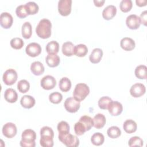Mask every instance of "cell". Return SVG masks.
I'll list each match as a JSON object with an SVG mask.
<instances>
[{"instance_id": "obj_7", "label": "cell", "mask_w": 147, "mask_h": 147, "mask_svg": "<svg viewBox=\"0 0 147 147\" xmlns=\"http://www.w3.org/2000/svg\"><path fill=\"white\" fill-rule=\"evenodd\" d=\"M71 0H60L58 2V11L63 16H68L71 11Z\"/></svg>"}, {"instance_id": "obj_27", "label": "cell", "mask_w": 147, "mask_h": 147, "mask_svg": "<svg viewBox=\"0 0 147 147\" xmlns=\"http://www.w3.org/2000/svg\"><path fill=\"white\" fill-rule=\"evenodd\" d=\"M136 76L140 79H146L147 75V68L145 65H140L135 69Z\"/></svg>"}, {"instance_id": "obj_33", "label": "cell", "mask_w": 147, "mask_h": 147, "mask_svg": "<svg viewBox=\"0 0 147 147\" xmlns=\"http://www.w3.org/2000/svg\"><path fill=\"white\" fill-rule=\"evenodd\" d=\"M79 121L82 122L83 125L85 126L86 130L88 131L93 126V120L88 115H83L82 116Z\"/></svg>"}, {"instance_id": "obj_44", "label": "cell", "mask_w": 147, "mask_h": 147, "mask_svg": "<svg viewBox=\"0 0 147 147\" xmlns=\"http://www.w3.org/2000/svg\"><path fill=\"white\" fill-rule=\"evenodd\" d=\"M40 136H47L53 138L54 132L52 128L48 126H44L40 130Z\"/></svg>"}, {"instance_id": "obj_40", "label": "cell", "mask_w": 147, "mask_h": 147, "mask_svg": "<svg viewBox=\"0 0 147 147\" xmlns=\"http://www.w3.org/2000/svg\"><path fill=\"white\" fill-rule=\"evenodd\" d=\"M49 99L51 102L54 104L59 103L63 99V96L59 92H54L49 95Z\"/></svg>"}, {"instance_id": "obj_12", "label": "cell", "mask_w": 147, "mask_h": 147, "mask_svg": "<svg viewBox=\"0 0 147 147\" xmlns=\"http://www.w3.org/2000/svg\"><path fill=\"white\" fill-rule=\"evenodd\" d=\"M126 24L129 29L133 30L137 29L140 27L141 24L140 17L136 14H130L127 17Z\"/></svg>"}, {"instance_id": "obj_28", "label": "cell", "mask_w": 147, "mask_h": 147, "mask_svg": "<svg viewBox=\"0 0 147 147\" xmlns=\"http://www.w3.org/2000/svg\"><path fill=\"white\" fill-rule=\"evenodd\" d=\"M45 49L48 54H57L59 50V44L56 41H51L47 44Z\"/></svg>"}, {"instance_id": "obj_13", "label": "cell", "mask_w": 147, "mask_h": 147, "mask_svg": "<svg viewBox=\"0 0 147 147\" xmlns=\"http://www.w3.org/2000/svg\"><path fill=\"white\" fill-rule=\"evenodd\" d=\"M13 22L12 16L7 12H3L0 16V24L1 26L5 29L10 28Z\"/></svg>"}, {"instance_id": "obj_18", "label": "cell", "mask_w": 147, "mask_h": 147, "mask_svg": "<svg viewBox=\"0 0 147 147\" xmlns=\"http://www.w3.org/2000/svg\"><path fill=\"white\" fill-rule=\"evenodd\" d=\"M35 103L36 101L34 98L29 95H24L20 100L21 106L25 109H30L33 107L35 105Z\"/></svg>"}, {"instance_id": "obj_35", "label": "cell", "mask_w": 147, "mask_h": 147, "mask_svg": "<svg viewBox=\"0 0 147 147\" xmlns=\"http://www.w3.org/2000/svg\"><path fill=\"white\" fill-rule=\"evenodd\" d=\"M133 3L131 0H122L119 4V7L122 11L126 13L129 11L132 8Z\"/></svg>"}, {"instance_id": "obj_14", "label": "cell", "mask_w": 147, "mask_h": 147, "mask_svg": "<svg viewBox=\"0 0 147 147\" xmlns=\"http://www.w3.org/2000/svg\"><path fill=\"white\" fill-rule=\"evenodd\" d=\"M107 109L111 115L117 116L122 112L123 106L120 102L112 100L109 105Z\"/></svg>"}, {"instance_id": "obj_29", "label": "cell", "mask_w": 147, "mask_h": 147, "mask_svg": "<svg viewBox=\"0 0 147 147\" xmlns=\"http://www.w3.org/2000/svg\"><path fill=\"white\" fill-rule=\"evenodd\" d=\"M59 86L61 91L63 92H67L71 89V82L68 78L63 77L60 80Z\"/></svg>"}, {"instance_id": "obj_31", "label": "cell", "mask_w": 147, "mask_h": 147, "mask_svg": "<svg viewBox=\"0 0 147 147\" xmlns=\"http://www.w3.org/2000/svg\"><path fill=\"white\" fill-rule=\"evenodd\" d=\"M27 12L29 15L36 14L39 9L38 5L34 2H28L25 4Z\"/></svg>"}, {"instance_id": "obj_6", "label": "cell", "mask_w": 147, "mask_h": 147, "mask_svg": "<svg viewBox=\"0 0 147 147\" xmlns=\"http://www.w3.org/2000/svg\"><path fill=\"white\" fill-rule=\"evenodd\" d=\"M64 106L68 112L74 113L77 112L79 109L80 103L74 97H69L65 99Z\"/></svg>"}, {"instance_id": "obj_1", "label": "cell", "mask_w": 147, "mask_h": 147, "mask_svg": "<svg viewBox=\"0 0 147 147\" xmlns=\"http://www.w3.org/2000/svg\"><path fill=\"white\" fill-rule=\"evenodd\" d=\"M51 28L52 24L49 20L46 18L42 19L36 26V34L41 38H48L51 35Z\"/></svg>"}, {"instance_id": "obj_11", "label": "cell", "mask_w": 147, "mask_h": 147, "mask_svg": "<svg viewBox=\"0 0 147 147\" xmlns=\"http://www.w3.org/2000/svg\"><path fill=\"white\" fill-rule=\"evenodd\" d=\"M56 85L55 78L51 75H46L41 80V86L44 90H49L53 89Z\"/></svg>"}, {"instance_id": "obj_43", "label": "cell", "mask_w": 147, "mask_h": 147, "mask_svg": "<svg viewBox=\"0 0 147 147\" xmlns=\"http://www.w3.org/2000/svg\"><path fill=\"white\" fill-rule=\"evenodd\" d=\"M57 128L59 133L69 132V125L67 122L64 121H62L58 123Z\"/></svg>"}, {"instance_id": "obj_5", "label": "cell", "mask_w": 147, "mask_h": 147, "mask_svg": "<svg viewBox=\"0 0 147 147\" xmlns=\"http://www.w3.org/2000/svg\"><path fill=\"white\" fill-rule=\"evenodd\" d=\"M17 78L18 75L17 72L14 69L10 68L3 73L2 79L5 84L11 86L17 81Z\"/></svg>"}, {"instance_id": "obj_15", "label": "cell", "mask_w": 147, "mask_h": 147, "mask_svg": "<svg viewBox=\"0 0 147 147\" xmlns=\"http://www.w3.org/2000/svg\"><path fill=\"white\" fill-rule=\"evenodd\" d=\"M117 8L115 6L110 5L106 6L102 11V16L105 20H110L116 14Z\"/></svg>"}, {"instance_id": "obj_4", "label": "cell", "mask_w": 147, "mask_h": 147, "mask_svg": "<svg viewBox=\"0 0 147 147\" xmlns=\"http://www.w3.org/2000/svg\"><path fill=\"white\" fill-rule=\"evenodd\" d=\"M90 93L88 86L83 83H78L75 86L73 92L74 98L80 102L84 100Z\"/></svg>"}, {"instance_id": "obj_34", "label": "cell", "mask_w": 147, "mask_h": 147, "mask_svg": "<svg viewBox=\"0 0 147 147\" xmlns=\"http://www.w3.org/2000/svg\"><path fill=\"white\" fill-rule=\"evenodd\" d=\"M30 88L29 83L25 79L20 80L17 83V88L21 93H25L28 92Z\"/></svg>"}, {"instance_id": "obj_45", "label": "cell", "mask_w": 147, "mask_h": 147, "mask_svg": "<svg viewBox=\"0 0 147 147\" xmlns=\"http://www.w3.org/2000/svg\"><path fill=\"white\" fill-rule=\"evenodd\" d=\"M140 19L141 24H142L145 26H146V18H147V12L146 10L142 11L140 15Z\"/></svg>"}, {"instance_id": "obj_22", "label": "cell", "mask_w": 147, "mask_h": 147, "mask_svg": "<svg viewBox=\"0 0 147 147\" xmlns=\"http://www.w3.org/2000/svg\"><path fill=\"white\" fill-rule=\"evenodd\" d=\"M45 61L49 67H55L59 65L60 59L57 54H48L45 58Z\"/></svg>"}, {"instance_id": "obj_25", "label": "cell", "mask_w": 147, "mask_h": 147, "mask_svg": "<svg viewBox=\"0 0 147 147\" xmlns=\"http://www.w3.org/2000/svg\"><path fill=\"white\" fill-rule=\"evenodd\" d=\"M22 36L25 39L29 38L32 34V27L29 22H25L23 24L21 29Z\"/></svg>"}, {"instance_id": "obj_42", "label": "cell", "mask_w": 147, "mask_h": 147, "mask_svg": "<svg viewBox=\"0 0 147 147\" xmlns=\"http://www.w3.org/2000/svg\"><path fill=\"white\" fill-rule=\"evenodd\" d=\"M74 131L76 135L82 136L87 131L85 126L80 121L77 122L74 125Z\"/></svg>"}, {"instance_id": "obj_24", "label": "cell", "mask_w": 147, "mask_h": 147, "mask_svg": "<svg viewBox=\"0 0 147 147\" xmlns=\"http://www.w3.org/2000/svg\"><path fill=\"white\" fill-rule=\"evenodd\" d=\"M74 44L70 41L64 42L62 45V52L66 56H71L74 55Z\"/></svg>"}, {"instance_id": "obj_21", "label": "cell", "mask_w": 147, "mask_h": 147, "mask_svg": "<svg viewBox=\"0 0 147 147\" xmlns=\"http://www.w3.org/2000/svg\"><path fill=\"white\" fill-rule=\"evenodd\" d=\"M137 125L136 122L132 119L126 120L123 124V129L126 133L131 134L137 130Z\"/></svg>"}, {"instance_id": "obj_30", "label": "cell", "mask_w": 147, "mask_h": 147, "mask_svg": "<svg viewBox=\"0 0 147 147\" xmlns=\"http://www.w3.org/2000/svg\"><path fill=\"white\" fill-rule=\"evenodd\" d=\"M105 141L104 136L99 133H95L91 137V142L95 146H100L103 144Z\"/></svg>"}, {"instance_id": "obj_16", "label": "cell", "mask_w": 147, "mask_h": 147, "mask_svg": "<svg viewBox=\"0 0 147 147\" xmlns=\"http://www.w3.org/2000/svg\"><path fill=\"white\" fill-rule=\"evenodd\" d=\"M121 47L126 51L133 50L136 46L134 41L130 37H124L121 39L120 42Z\"/></svg>"}, {"instance_id": "obj_23", "label": "cell", "mask_w": 147, "mask_h": 147, "mask_svg": "<svg viewBox=\"0 0 147 147\" xmlns=\"http://www.w3.org/2000/svg\"><path fill=\"white\" fill-rule=\"evenodd\" d=\"M30 70L34 75L39 76L42 75L44 72V67L40 61H34L30 65Z\"/></svg>"}, {"instance_id": "obj_39", "label": "cell", "mask_w": 147, "mask_h": 147, "mask_svg": "<svg viewBox=\"0 0 147 147\" xmlns=\"http://www.w3.org/2000/svg\"><path fill=\"white\" fill-rule=\"evenodd\" d=\"M143 140L138 136H134L131 137L129 141L128 145L129 146H143Z\"/></svg>"}, {"instance_id": "obj_47", "label": "cell", "mask_w": 147, "mask_h": 147, "mask_svg": "<svg viewBox=\"0 0 147 147\" xmlns=\"http://www.w3.org/2000/svg\"><path fill=\"white\" fill-rule=\"evenodd\" d=\"M105 2V0H94V3L95 5L97 7L102 6Z\"/></svg>"}, {"instance_id": "obj_38", "label": "cell", "mask_w": 147, "mask_h": 147, "mask_svg": "<svg viewBox=\"0 0 147 147\" xmlns=\"http://www.w3.org/2000/svg\"><path fill=\"white\" fill-rule=\"evenodd\" d=\"M52 137L47 136H41L40 144L43 147H52L53 146V140Z\"/></svg>"}, {"instance_id": "obj_46", "label": "cell", "mask_w": 147, "mask_h": 147, "mask_svg": "<svg viewBox=\"0 0 147 147\" xmlns=\"http://www.w3.org/2000/svg\"><path fill=\"white\" fill-rule=\"evenodd\" d=\"M136 3L137 6L140 7H142V6H146L147 1L146 0H136Z\"/></svg>"}, {"instance_id": "obj_26", "label": "cell", "mask_w": 147, "mask_h": 147, "mask_svg": "<svg viewBox=\"0 0 147 147\" xmlns=\"http://www.w3.org/2000/svg\"><path fill=\"white\" fill-rule=\"evenodd\" d=\"M88 52L87 46L83 44H78L74 47V55L78 57H84Z\"/></svg>"}, {"instance_id": "obj_37", "label": "cell", "mask_w": 147, "mask_h": 147, "mask_svg": "<svg viewBox=\"0 0 147 147\" xmlns=\"http://www.w3.org/2000/svg\"><path fill=\"white\" fill-rule=\"evenodd\" d=\"M112 101V99L109 96H102L98 100V106L100 109L103 110L107 109L109 105Z\"/></svg>"}, {"instance_id": "obj_9", "label": "cell", "mask_w": 147, "mask_h": 147, "mask_svg": "<svg viewBox=\"0 0 147 147\" xmlns=\"http://www.w3.org/2000/svg\"><path fill=\"white\" fill-rule=\"evenodd\" d=\"M25 52L26 54L30 57H36L41 53V47L40 45L37 42H31L26 46Z\"/></svg>"}, {"instance_id": "obj_3", "label": "cell", "mask_w": 147, "mask_h": 147, "mask_svg": "<svg viewBox=\"0 0 147 147\" xmlns=\"http://www.w3.org/2000/svg\"><path fill=\"white\" fill-rule=\"evenodd\" d=\"M59 140L66 146L68 147H76L79 145V138L74 135L66 133H59Z\"/></svg>"}, {"instance_id": "obj_32", "label": "cell", "mask_w": 147, "mask_h": 147, "mask_svg": "<svg viewBox=\"0 0 147 147\" xmlns=\"http://www.w3.org/2000/svg\"><path fill=\"white\" fill-rule=\"evenodd\" d=\"M107 134L111 138H117L121 136V131L118 127L113 126L107 129Z\"/></svg>"}, {"instance_id": "obj_41", "label": "cell", "mask_w": 147, "mask_h": 147, "mask_svg": "<svg viewBox=\"0 0 147 147\" xmlns=\"http://www.w3.org/2000/svg\"><path fill=\"white\" fill-rule=\"evenodd\" d=\"M16 13L20 18H24L29 15L25 5H21L17 6L16 9Z\"/></svg>"}, {"instance_id": "obj_19", "label": "cell", "mask_w": 147, "mask_h": 147, "mask_svg": "<svg viewBox=\"0 0 147 147\" xmlns=\"http://www.w3.org/2000/svg\"><path fill=\"white\" fill-rule=\"evenodd\" d=\"M103 56V51L100 48H95L91 52L90 56V61L93 63L96 64L100 62Z\"/></svg>"}, {"instance_id": "obj_2", "label": "cell", "mask_w": 147, "mask_h": 147, "mask_svg": "<svg viewBox=\"0 0 147 147\" xmlns=\"http://www.w3.org/2000/svg\"><path fill=\"white\" fill-rule=\"evenodd\" d=\"M36 139V132L30 129H26L22 133L21 140L20 142V146L22 147H34Z\"/></svg>"}, {"instance_id": "obj_10", "label": "cell", "mask_w": 147, "mask_h": 147, "mask_svg": "<svg viewBox=\"0 0 147 147\" xmlns=\"http://www.w3.org/2000/svg\"><path fill=\"white\" fill-rule=\"evenodd\" d=\"M146 92L145 86L140 83L134 84L130 89V95L134 98H138L142 96Z\"/></svg>"}, {"instance_id": "obj_36", "label": "cell", "mask_w": 147, "mask_h": 147, "mask_svg": "<svg viewBox=\"0 0 147 147\" xmlns=\"http://www.w3.org/2000/svg\"><path fill=\"white\" fill-rule=\"evenodd\" d=\"M10 44L11 47L15 49H20L24 45V41L22 40V38L19 37H14L12 38L10 40Z\"/></svg>"}, {"instance_id": "obj_17", "label": "cell", "mask_w": 147, "mask_h": 147, "mask_svg": "<svg viewBox=\"0 0 147 147\" xmlns=\"http://www.w3.org/2000/svg\"><path fill=\"white\" fill-rule=\"evenodd\" d=\"M93 126L98 129L102 128L106 122L105 116L101 113L96 114L92 119Z\"/></svg>"}, {"instance_id": "obj_8", "label": "cell", "mask_w": 147, "mask_h": 147, "mask_svg": "<svg viewBox=\"0 0 147 147\" xmlns=\"http://www.w3.org/2000/svg\"><path fill=\"white\" fill-rule=\"evenodd\" d=\"M2 131L5 137L8 138H11L16 135L17 129L16 125L13 123L7 122L3 126Z\"/></svg>"}, {"instance_id": "obj_20", "label": "cell", "mask_w": 147, "mask_h": 147, "mask_svg": "<svg viewBox=\"0 0 147 147\" xmlns=\"http://www.w3.org/2000/svg\"><path fill=\"white\" fill-rule=\"evenodd\" d=\"M4 98L7 102L14 103L18 99V94L16 90L9 88L5 90L4 93Z\"/></svg>"}]
</instances>
